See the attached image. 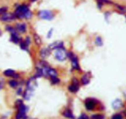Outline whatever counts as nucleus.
Returning <instances> with one entry per match:
<instances>
[{"label":"nucleus","instance_id":"f257e3e1","mask_svg":"<svg viewBox=\"0 0 126 119\" xmlns=\"http://www.w3.org/2000/svg\"><path fill=\"white\" fill-rule=\"evenodd\" d=\"M16 16L18 18H25L30 19L32 16V12L26 5L19 6L15 11Z\"/></svg>","mask_w":126,"mask_h":119},{"label":"nucleus","instance_id":"f03ea898","mask_svg":"<svg viewBox=\"0 0 126 119\" xmlns=\"http://www.w3.org/2000/svg\"><path fill=\"white\" fill-rule=\"evenodd\" d=\"M54 56L58 60L62 61L65 60L66 58H67V53H66L65 50L63 49V48H61L57 49L54 53Z\"/></svg>","mask_w":126,"mask_h":119},{"label":"nucleus","instance_id":"7ed1b4c3","mask_svg":"<svg viewBox=\"0 0 126 119\" xmlns=\"http://www.w3.org/2000/svg\"><path fill=\"white\" fill-rule=\"evenodd\" d=\"M38 16L42 19L51 20L53 18V14L50 11L42 10L38 13Z\"/></svg>","mask_w":126,"mask_h":119},{"label":"nucleus","instance_id":"20e7f679","mask_svg":"<svg viewBox=\"0 0 126 119\" xmlns=\"http://www.w3.org/2000/svg\"><path fill=\"white\" fill-rule=\"evenodd\" d=\"M16 16L15 14L13 13H5L4 14L0 16V20L3 22H11L14 20L16 19Z\"/></svg>","mask_w":126,"mask_h":119},{"label":"nucleus","instance_id":"39448f33","mask_svg":"<svg viewBox=\"0 0 126 119\" xmlns=\"http://www.w3.org/2000/svg\"><path fill=\"white\" fill-rule=\"evenodd\" d=\"M69 57L71 59V62H72V66L74 69L76 70H80V66L78 63V59L77 57L74 55L72 53H69Z\"/></svg>","mask_w":126,"mask_h":119},{"label":"nucleus","instance_id":"423d86ee","mask_svg":"<svg viewBox=\"0 0 126 119\" xmlns=\"http://www.w3.org/2000/svg\"><path fill=\"white\" fill-rule=\"evenodd\" d=\"M96 105V102L94 99H88L85 102V107L87 110H93Z\"/></svg>","mask_w":126,"mask_h":119},{"label":"nucleus","instance_id":"0eeeda50","mask_svg":"<svg viewBox=\"0 0 126 119\" xmlns=\"http://www.w3.org/2000/svg\"><path fill=\"white\" fill-rule=\"evenodd\" d=\"M27 86V88L30 89L32 90H34L35 89V87L37 86V82L36 79H35V78H30V79L28 81Z\"/></svg>","mask_w":126,"mask_h":119},{"label":"nucleus","instance_id":"6e6552de","mask_svg":"<svg viewBox=\"0 0 126 119\" xmlns=\"http://www.w3.org/2000/svg\"><path fill=\"white\" fill-rule=\"evenodd\" d=\"M48 48L50 50L59 49V48H63V43L61 42H55L49 45Z\"/></svg>","mask_w":126,"mask_h":119},{"label":"nucleus","instance_id":"1a4fd4ad","mask_svg":"<svg viewBox=\"0 0 126 119\" xmlns=\"http://www.w3.org/2000/svg\"><path fill=\"white\" fill-rule=\"evenodd\" d=\"M16 29L17 31L19 32H22V33H24L26 31V25L24 23H18L16 25Z\"/></svg>","mask_w":126,"mask_h":119},{"label":"nucleus","instance_id":"9d476101","mask_svg":"<svg viewBox=\"0 0 126 119\" xmlns=\"http://www.w3.org/2000/svg\"><path fill=\"white\" fill-rule=\"evenodd\" d=\"M122 105H123L122 102L120 99H116L112 102V107L115 110H117V109H119L120 108L122 107Z\"/></svg>","mask_w":126,"mask_h":119},{"label":"nucleus","instance_id":"9b49d317","mask_svg":"<svg viewBox=\"0 0 126 119\" xmlns=\"http://www.w3.org/2000/svg\"><path fill=\"white\" fill-rule=\"evenodd\" d=\"M3 73H4V76H8V77H17V76H16L15 71L11 69H8V70H5Z\"/></svg>","mask_w":126,"mask_h":119},{"label":"nucleus","instance_id":"f8f14e48","mask_svg":"<svg viewBox=\"0 0 126 119\" xmlns=\"http://www.w3.org/2000/svg\"><path fill=\"white\" fill-rule=\"evenodd\" d=\"M50 51L51 50L48 48H43L42 50L40 51V56L43 58H46V57H48L50 54Z\"/></svg>","mask_w":126,"mask_h":119},{"label":"nucleus","instance_id":"ddd939ff","mask_svg":"<svg viewBox=\"0 0 126 119\" xmlns=\"http://www.w3.org/2000/svg\"><path fill=\"white\" fill-rule=\"evenodd\" d=\"M33 90H32L30 89L27 88V89L25 90V93L24 94V99H26V100H29L31 96H32V94H33Z\"/></svg>","mask_w":126,"mask_h":119},{"label":"nucleus","instance_id":"4468645a","mask_svg":"<svg viewBox=\"0 0 126 119\" xmlns=\"http://www.w3.org/2000/svg\"><path fill=\"white\" fill-rule=\"evenodd\" d=\"M20 38H19V36H17L16 32H14V33L11 34V41H12L13 42L15 43H17L20 42Z\"/></svg>","mask_w":126,"mask_h":119},{"label":"nucleus","instance_id":"2eb2a0df","mask_svg":"<svg viewBox=\"0 0 126 119\" xmlns=\"http://www.w3.org/2000/svg\"><path fill=\"white\" fill-rule=\"evenodd\" d=\"M90 80V76L88 73L85 74V75H84L82 77V82L84 85H86L88 83H89Z\"/></svg>","mask_w":126,"mask_h":119},{"label":"nucleus","instance_id":"dca6fc26","mask_svg":"<svg viewBox=\"0 0 126 119\" xmlns=\"http://www.w3.org/2000/svg\"><path fill=\"white\" fill-rule=\"evenodd\" d=\"M79 90V85L75 84H72L71 86L69 87V91H71L72 93H76Z\"/></svg>","mask_w":126,"mask_h":119},{"label":"nucleus","instance_id":"f3484780","mask_svg":"<svg viewBox=\"0 0 126 119\" xmlns=\"http://www.w3.org/2000/svg\"><path fill=\"white\" fill-rule=\"evenodd\" d=\"M63 115L64 117H66L69 118V119H74V118L72 112L71 110H69V109H67V110H65V111L64 112Z\"/></svg>","mask_w":126,"mask_h":119},{"label":"nucleus","instance_id":"a211bd4d","mask_svg":"<svg viewBox=\"0 0 126 119\" xmlns=\"http://www.w3.org/2000/svg\"><path fill=\"white\" fill-rule=\"evenodd\" d=\"M27 115L25 114V112H19L16 114V119H27Z\"/></svg>","mask_w":126,"mask_h":119},{"label":"nucleus","instance_id":"6ab92c4d","mask_svg":"<svg viewBox=\"0 0 126 119\" xmlns=\"http://www.w3.org/2000/svg\"><path fill=\"white\" fill-rule=\"evenodd\" d=\"M48 76H51V77H56L57 76L56 71L54 69L49 68L48 70Z\"/></svg>","mask_w":126,"mask_h":119},{"label":"nucleus","instance_id":"aec40b11","mask_svg":"<svg viewBox=\"0 0 126 119\" xmlns=\"http://www.w3.org/2000/svg\"><path fill=\"white\" fill-rule=\"evenodd\" d=\"M33 38H34L35 42L36 43V44L38 45H40L42 43V40H41V38L40 37V36L38 35H37V34H35L33 35Z\"/></svg>","mask_w":126,"mask_h":119},{"label":"nucleus","instance_id":"412c9836","mask_svg":"<svg viewBox=\"0 0 126 119\" xmlns=\"http://www.w3.org/2000/svg\"><path fill=\"white\" fill-rule=\"evenodd\" d=\"M9 84L11 87H13V88H15V87H16L17 86H18V82L14 79L10 80V81H9Z\"/></svg>","mask_w":126,"mask_h":119},{"label":"nucleus","instance_id":"4be33fe9","mask_svg":"<svg viewBox=\"0 0 126 119\" xmlns=\"http://www.w3.org/2000/svg\"><path fill=\"white\" fill-rule=\"evenodd\" d=\"M105 119V116L101 114H94V115H92V119Z\"/></svg>","mask_w":126,"mask_h":119},{"label":"nucleus","instance_id":"5701e85b","mask_svg":"<svg viewBox=\"0 0 126 119\" xmlns=\"http://www.w3.org/2000/svg\"><path fill=\"white\" fill-rule=\"evenodd\" d=\"M42 76H43V71H42V69L38 68L37 70V72H36L35 76L36 78H40Z\"/></svg>","mask_w":126,"mask_h":119},{"label":"nucleus","instance_id":"b1692460","mask_svg":"<svg viewBox=\"0 0 126 119\" xmlns=\"http://www.w3.org/2000/svg\"><path fill=\"white\" fill-rule=\"evenodd\" d=\"M95 43L97 45L101 46L103 45V41L100 37H97L96 38V40H95Z\"/></svg>","mask_w":126,"mask_h":119},{"label":"nucleus","instance_id":"393cba45","mask_svg":"<svg viewBox=\"0 0 126 119\" xmlns=\"http://www.w3.org/2000/svg\"><path fill=\"white\" fill-rule=\"evenodd\" d=\"M7 10H8V8L7 7H2V8H0V16L6 13Z\"/></svg>","mask_w":126,"mask_h":119},{"label":"nucleus","instance_id":"a878e982","mask_svg":"<svg viewBox=\"0 0 126 119\" xmlns=\"http://www.w3.org/2000/svg\"><path fill=\"white\" fill-rule=\"evenodd\" d=\"M51 82L53 84H58L59 82V79L58 78H57L56 76V77H51Z\"/></svg>","mask_w":126,"mask_h":119},{"label":"nucleus","instance_id":"bb28decb","mask_svg":"<svg viewBox=\"0 0 126 119\" xmlns=\"http://www.w3.org/2000/svg\"><path fill=\"white\" fill-rule=\"evenodd\" d=\"M111 119H122V117L121 114H116L112 117Z\"/></svg>","mask_w":126,"mask_h":119},{"label":"nucleus","instance_id":"cd10ccee","mask_svg":"<svg viewBox=\"0 0 126 119\" xmlns=\"http://www.w3.org/2000/svg\"><path fill=\"white\" fill-rule=\"evenodd\" d=\"M4 85V80H3V78H0V90L3 88Z\"/></svg>","mask_w":126,"mask_h":119},{"label":"nucleus","instance_id":"c85d7f7f","mask_svg":"<svg viewBox=\"0 0 126 119\" xmlns=\"http://www.w3.org/2000/svg\"><path fill=\"white\" fill-rule=\"evenodd\" d=\"M78 119H88V117L86 114H83L79 117V118Z\"/></svg>","mask_w":126,"mask_h":119},{"label":"nucleus","instance_id":"c756f323","mask_svg":"<svg viewBox=\"0 0 126 119\" xmlns=\"http://www.w3.org/2000/svg\"><path fill=\"white\" fill-rule=\"evenodd\" d=\"M118 8L121 11L123 12H126V6H118Z\"/></svg>","mask_w":126,"mask_h":119},{"label":"nucleus","instance_id":"7c9ffc66","mask_svg":"<svg viewBox=\"0 0 126 119\" xmlns=\"http://www.w3.org/2000/svg\"><path fill=\"white\" fill-rule=\"evenodd\" d=\"M25 43H26L27 45H29V44H30V38L29 37H27L26 39H25Z\"/></svg>","mask_w":126,"mask_h":119},{"label":"nucleus","instance_id":"2f4dec72","mask_svg":"<svg viewBox=\"0 0 126 119\" xmlns=\"http://www.w3.org/2000/svg\"><path fill=\"white\" fill-rule=\"evenodd\" d=\"M2 34V32H1V29H0V36H1Z\"/></svg>","mask_w":126,"mask_h":119},{"label":"nucleus","instance_id":"473e14b6","mask_svg":"<svg viewBox=\"0 0 126 119\" xmlns=\"http://www.w3.org/2000/svg\"><path fill=\"white\" fill-rule=\"evenodd\" d=\"M36 1H37V0H31V1H32V2Z\"/></svg>","mask_w":126,"mask_h":119}]
</instances>
